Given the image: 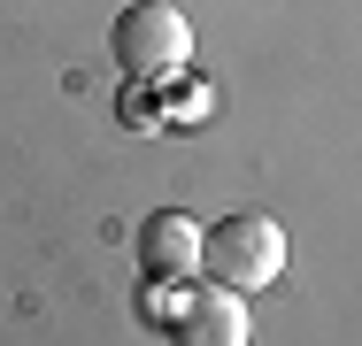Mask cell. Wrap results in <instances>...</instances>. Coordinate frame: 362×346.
<instances>
[{"label": "cell", "instance_id": "obj_4", "mask_svg": "<svg viewBox=\"0 0 362 346\" xmlns=\"http://www.w3.org/2000/svg\"><path fill=\"white\" fill-rule=\"evenodd\" d=\"M139 262L154 277H185V270H201V223L185 215V208H154L139 223Z\"/></svg>", "mask_w": 362, "mask_h": 346}, {"label": "cell", "instance_id": "obj_2", "mask_svg": "<svg viewBox=\"0 0 362 346\" xmlns=\"http://www.w3.org/2000/svg\"><path fill=\"white\" fill-rule=\"evenodd\" d=\"M116 62H124V77H139V85L185 77V62H193V23H185V8H170V0L124 8V16H116Z\"/></svg>", "mask_w": 362, "mask_h": 346}, {"label": "cell", "instance_id": "obj_3", "mask_svg": "<svg viewBox=\"0 0 362 346\" xmlns=\"http://www.w3.org/2000/svg\"><path fill=\"white\" fill-rule=\"evenodd\" d=\"M170 339L177 346H247L255 339L247 292H231V285H185V300L170 316Z\"/></svg>", "mask_w": 362, "mask_h": 346}, {"label": "cell", "instance_id": "obj_1", "mask_svg": "<svg viewBox=\"0 0 362 346\" xmlns=\"http://www.w3.org/2000/svg\"><path fill=\"white\" fill-rule=\"evenodd\" d=\"M201 270H209V285L262 292V285H278V270H286V231L270 215H255V208H231L223 223L201 231Z\"/></svg>", "mask_w": 362, "mask_h": 346}]
</instances>
